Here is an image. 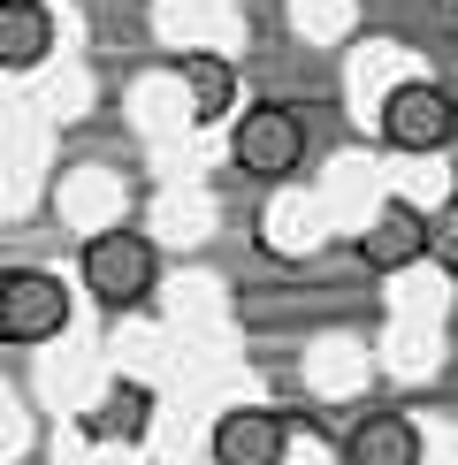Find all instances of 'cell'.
<instances>
[{
	"label": "cell",
	"mask_w": 458,
	"mask_h": 465,
	"mask_svg": "<svg viewBox=\"0 0 458 465\" xmlns=\"http://www.w3.org/2000/svg\"><path fill=\"white\" fill-rule=\"evenodd\" d=\"M76 275L100 305H145L153 282H161V244L138 237V229H100L76 260Z\"/></svg>",
	"instance_id": "obj_1"
},
{
	"label": "cell",
	"mask_w": 458,
	"mask_h": 465,
	"mask_svg": "<svg viewBox=\"0 0 458 465\" xmlns=\"http://www.w3.org/2000/svg\"><path fill=\"white\" fill-rule=\"evenodd\" d=\"M229 161H237L244 176H260V183L291 176L305 161V123L291 107H244L237 123H229Z\"/></svg>",
	"instance_id": "obj_3"
},
{
	"label": "cell",
	"mask_w": 458,
	"mask_h": 465,
	"mask_svg": "<svg viewBox=\"0 0 458 465\" xmlns=\"http://www.w3.org/2000/svg\"><path fill=\"white\" fill-rule=\"evenodd\" d=\"M54 54V15L46 0H0V69L24 76Z\"/></svg>",
	"instance_id": "obj_8"
},
{
	"label": "cell",
	"mask_w": 458,
	"mask_h": 465,
	"mask_svg": "<svg viewBox=\"0 0 458 465\" xmlns=\"http://www.w3.org/2000/svg\"><path fill=\"white\" fill-rule=\"evenodd\" d=\"M206 450H214V465H283L291 458V420L275 404H229L206 435Z\"/></svg>",
	"instance_id": "obj_5"
},
{
	"label": "cell",
	"mask_w": 458,
	"mask_h": 465,
	"mask_svg": "<svg viewBox=\"0 0 458 465\" xmlns=\"http://www.w3.org/2000/svg\"><path fill=\"white\" fill-rule=\"evenodd\" d=\"M428 244H435V229H428V214H420L413 199H382L374 222L359 229V260H367L374 275H405V267H420Z\"/></svg>",
	"instance_id": "obj_6"
},
{
	"label": "cell",
	"mask_w": 458,
	"mask_h": 465,
	"mask_svg": "<svg viewBox=\"0 0 458 465\" xmlns=\"http://www.w3.org/2000/svg\"><path fill=\"white\" fill-rule=\"evenodd\" d=\"M184 100L199 123H222L229 107H237V69L222 62V54H191L184 62Z\"/></svg>",
	"instance_id": "obj_10"
},
{
	"label": "cell",
	"mask_w": 458,
	"mask_h": 465,
	"mask_svg": "<svg viewBox=\"0 0 458 465\" xmlns=\"http://www.w3.org/2000/svg\"><path fill=\"white\" fill-rule=\"evenodd\" d=\"M344 465H420V428L405 412H367L344 435Z\"/></svg>",
	"instance_id": "obj_7"
},
{
	"label": "cell",
	"mask_w": 458,
	"mask_h": 465,
	"mask_svg": "<svg viewBox=\"0 0 458 465\" xmlns=\"http://www.w3.org/2000/svg\"><path fill=\"white\" fill-rule=\"evenodd\" d=\"M100 442H138L145 428H153V390L138 374H114L107 390H100V404H92V420H85Z\"/></svg>",
	"instance_id": "obj_9"
},
{
	"label": "cell",
	"mask_w": 458,
	"mask_h": 465,
	"mask_svg": "<svg viewBox=\"0 0 458 465\" xmlns=\"http://www.w3.org/2000/svg\"><path fill=\"white\" fill-rule=\"evenodd\" d=\"M451 130H458V100L428 76H413V84H397L382 100V145H397V153H443Z\"/></svg>",
	"instance_id": "obj_4"
},
{
	"label": "cell",
	"mask_w": 458,
	"mask_h": 465,
	"mask_svg": "<svg viewBox=\"0 0 458 465\" xmlns=\"http://www.w3.org/2000/svg\"><path fill=\"white\" fill-rule=\"evenodd\" d=\"M69 328V290L38 267H8L0 275V343L8 351H31V343H54Z\"/></svg>",
	"instance_id": "obj_2"
}]
</instances>
